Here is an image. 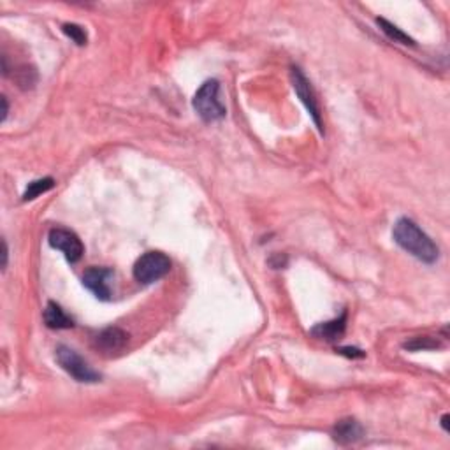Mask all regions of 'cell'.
<instances>
[{"label": "cell", "mask_w": 450, "mask_h": 450, "mask_svg": "<svg viewBox=\"0 0 450 450\" xmlns=\"http://www.w3.org/2000/svg\"><path fill=\"white\" fill-rule=\"evenodd\" d=\"M392 238L399 249H403L404 252L410 253L421 263L435 264L438 260L439 250L436 243L418 227L413 220L406 218V216L394 223Z\"/></svg>", "instance_id": "1"}, {"label": "cell", "mask_w": 450, "mask_h": 450, "mask_svg": "<svg viewBox=\"0 0 450 450\" xmlns=\"http://www.w3.org/2000/svg\"><path fill=\"white\" fill-rule=\"evenodd\" d=\"M2 106H4V110H2V121H6V118H8V113H9L8 99H6V97H2Z\"/></svg>", "instance_id": "19"}, {"label": "cell", "mask_w": 450, "mask_h": 450, "mask_svg": "<svg viewBox=\"0 0 450 450\" xmlns=\"http://www.w3.org/2000/svg\"><path fill=\"white\" fill-rule=\"evenodd\" d=\"M62 30H64L65 36L71 37L78 46H85L86 41H88L85 29H83L81 25H76V23H65V25L62 27Z\"/></svg>", "instance_id": "15"}, {"label": "cell", "mask_w": 450, "mask_h": 450, "mask_svg": "<svg viewBox=\"0 0 450 450\" xmlns=\"http://www.w3.org/2000/svg\"><path fill=\"white\" fill-rule=\"evenodd\" d=\"M2 245H4V253H2V257H4V263H2V270H6V266H8V253H9V250H8V241H2Z\"/></svg>", "instance_id": "18"}, {"label": "cell", "mask_w": 450, "mask_h": 450, "mask_svg": "<svg viewBox=\"0 0 450 450\" xmlns=\"http://www.w3.org/2000/svg\"><path fill=\"white\" fill-rule=\"evenodd\" d=\"M376 25H378L380 30H382L390 41H394V43L404 44V46H415V41L411 39L408 34H404L403 30H401L399 27L394 25V23L387 22L385 18H376Z\"/></svg>", "instance_id": "12"}, {"label": "cell", "mask_w": 450, "mask_h": 450, "mask_svg": "<svg viewBox=\"0 0 450 450\" xmlns=\"http://www.w3.org/2000/svg\"><path fill=\"white\" fill-rule=\"evenodd\" d=\"M48 243H50L51 249L64 253L67 263L71 264L81 260L83 253H85V246H83L79 236L74 231H69V229L64 227L51 229L50 234H48Z\"/></svg>", "instance_id": "6"}, {"label": "cell", "mask_w": 450, "mask_h": 450, "mask_svg": "<svg viewBox=\"0 0 450 450\" xmlns=\"http://www.w3.org/2000/svg\"><path fill=\"white\" fill-rule=\"evenodd\" d=\"M128 334L120 327H107L95 336V347L104 354H114L127 347Z\"/></svg>", "instance_id": "8"}, {"label": "cell", "mask_w": 450, "mask_h": 450, "mask_svg": "<svg viewBox=\"0 0 450 450\" xmlns=\"http://www.w3.org/2000/svg\"><path fill=\"white\" fill-rule=\"evenodd\" d=\"M55 359L60 364V368L64 369L65 373L72 376L76 382L83 383H95L100 380V373L95 371L81 355L76 350H72L71 347H65V345H60L55 350Z\"/></svg>", "instance_id": "4"}, {"label": "cell", "mask_w": 450, "mask_h": 450, "mask_svg": "<svg viewBox=\"0 0 450 450\" xmlns=\"http://www.w3.org/2000/svg\"><path fill=\"white\" fill-rule=\"evenodd\" d=\"M338 352H340L341 355H347V357H352V359H359V357H364V352L359 350V348H350V347H345V348H338Z\"/></svg>", "instance_id": "17"}, {"label": "cell", "mask_w": 450, "mask_h": 450, "mask_svg": "<svg viewBox=\"0 0 450 450\" xmlns=\"http://www.w3.org/2000/svg\"><path fill=\"white\" fill-rule=\"evenodd\" d=\"M195 113L199 114L202 121L206 124H215L225 118L227 110L222 100V86L218 79H208L199 86L195 92L194 100H192Z\"/></svg>", "instance_id": "2"}, {"label": "cell", "mask_w": 450, "mask_h": 450, "mask_svg": "<svg viewBox=\"0 0 450 450\" xmlns=\"http://www.w3.org/2000/svg\"><path fill=\"white\" fill-rule=\"evenodd\" d=\"M333 438L334 442L341 443V445H350V443H357L359 439L364 438V428L361 422L355 418H341L334 424L333 428Z\"/></svg>", "instance_id": "9"}, {"label": "cell", "mask_w": 450, "mask_h": 450, "mask_svg": "<svg viewBox=\"0 0 450 450\" xmlns=\"http://www.w3.org/2000/svg\"><path fill=\"white\" fill-rule=\"evenodd\" d=\"M345 331H347V312H343L338 319L329 320V322L317 324L310 333H312V336L319 338V340L336 341L343 336Z\"/></svg>", "instance_id": "10"}, {"label": "cell", "mask_w": 450, "mask_h": 450, "mask_svg": "<svg viewBox=\"0 0 450 450\" xmlns=\"http://www.w3.org/2000/svg\"><path fill=\"white\" fill-rule=\"evenodd\" d=\"M53 187V178H41V180L32 181V183H29V187L25 188V192H23V201H34V199H37L39 195L50 192Z\"/></svg>", "instance_id": "13"}, {"label": "cell", "mask_w": 450, "mask_h": 450, "mask_svg": "<svg viewBox=\"0 0 450 450\" xmlns=\"http://www.w3.org/2000/svg\"><path fill=\"white\" fill-rule=\"evenodd\" d=\"M442 428L445 429V431H449V415H443L442 417Z\"/></svg>", "instance_id": "20"}, {"label": "cell", "mask_w": 450, "mask_h": 450, "mask_svg": "<svg viewBox=\"0 0 450 450\" xmlns=\"http://www.w3.org/2000/svg\"><path fill=\"white\" fill-rule=\"evenodd\" d=\"M171 271V259L162 252H146L135 260L134 274L135 282L143 285H152L162 280Z\"/></svg>", "instance_id": "3"}, {"label": "cell", "mask_w": 450, "mask_h": 450, "mask_svg": "<svg viewBox=\"0 0 450 450\" xmlns=\"http://www.w3.org/2000/svg\"><path fill=\"white\" fill-rule=\"evenodd\" d=\"M44 322L50 329H71L74 327V320L62 310L60 305L50 301L44 310Z\"/></svg>", "instance_id": "11"}, {"label": "cell", "mask_w": 450, "mask_h": 450, "mask_svg": "<svg viewBox=\"0 0 450 450\" xmlns=\"http://www.w3.org/2000/svg\"><path fill=\"white\" fill-rule=\"evenodd\" d=\"M403 347L408 348V350H417V352L418 350H435V348L442 347V343L431 336H417V338H413L411 341H406Z\"/></svg>", "instance_id": "14"}, {"label": "cell", "mask_w": 450, "mask_h": 450, "mask_svg": "<svg viewBox=\"0 0 450 450\" xmlns=\"http://www.w3.org/2000/svg\"><path fill=\"white\" fill-rule=\"evenodd\" d=\"M83 285L99 301H111L114 294V273L107 267H88L83 273Z\"/></svg>", "instance_id": "7"}, {"label": "cell", "mask_w": 450, "mask_h": 450, "mask_svg": "<svg viewBox=\"0 0 450 450\" xmlns=\"http://www.w3.org/2000/svg\"><path fill=\"white\" fill-rule=\"evenodd\" d=\"M291 79H292V86H294L296 95L299 97V100L303 102V106L306 107V111H308V114L312 117L313 124H315V127L319 128L320 134H324L322 111H320L319 100H317V95H315V92H313L310 79L306 78L305 72H303L299 67L291 69Z\"/></svg>", "instance_id": "5"}, {"label": "cell", "mask_w": 450, "mask_h": 450, "mask_svg": "<svg viewBox=\"0 0 450 450\" xmlns=\"http://www.w3.org/2000/svg\"><path fill=\"white\" fill-rule=\"evenodd\" d=\"M16 79H18L20 86H23V88H32L37 81V74L34 69L23 67L22 71H20V76Z\"/></svg>", "instance_id": "16"}]
</instances>
